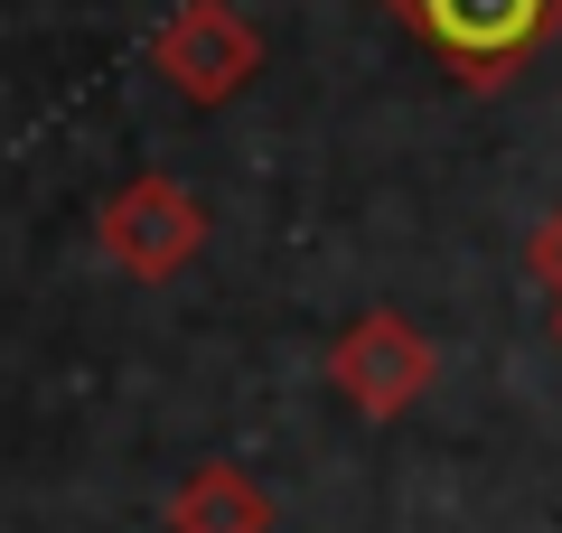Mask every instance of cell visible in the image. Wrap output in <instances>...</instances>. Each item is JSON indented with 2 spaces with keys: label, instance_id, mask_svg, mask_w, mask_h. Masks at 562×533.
I'll return each instance as SVG.
<instances>
[{
  "label": "cell",
  "instance_id": "6da1fadb",
  "mask_svg": "<svg viewBox=\"0 0 562 533\" xmlns=\"http://www.w3.org/2000/svg\"><path fill=\"white\" fill-rule=\"evenodd\" d=\"M103 253L122 262V272H140V281H169L179 272L188 253H198L206 243V206L188 197L179 178H132V188H122L113 206H103Z\"/></svg>",
  "mask_w": 562,
  "mask_h": 533
},
{
  "label": "cell",
  "instance_id": "7a4b0ae2",
  "mask_svg": "<svg viewBox=\"0 0 562 533\" xmlns=\"http://www.w3.org/2000/svg\"><path fill=\"white\" fill-rule=\"evenodd\" d=\"M254 66H262V38L225 10V0H198V10H179V20L160 29V76L179 84L188 103H225Z\"/></svg>",
  "mask_w": 562,
  "mask_h": 533
},
{
  "label": "cell",
  "instance_id": "3957f363",
  "mask_svg": "<svg viewBox=\"0 0 562 533\" xmlns=\"http://www.w3.org/2000/svg\"><path fill=\"white\" fill-rule=\"evenodd\" d=\"M403 10H413L469 76H497V66H516L525 47L543 38V20H553L562 0H403Z\"/></svg>",
  "mask_w": 562,
  "mask_h": 533
},
{
  "label": "cell",
  "instance_id": "277c9868",
  "mask_svg": "<svg viewBox=\"0 0 562 533\" xmlns=\"http://www.w3.org/2000/svg\"><path fill=\"white\" fill-rule=\"evenodd\" d=\"M338 384L366 402V412H394V402H413L422 394V375H431V347H422L403 318H357V328L338 337Z\"/></svg>",
  "mask_w": 562,
  "mask_h": 533
},
{
  "label": "cell",
  "instance_id": "5b68a950",
  "mask_svg": "<svg viewBox=\"0 0 562 533\" xmlns=\"http://www.w3.org/2000/svg\"><path fill=\"white\" fill-rule=\"evenodd\" d=\"M179 533H262V496L244 487L235 468H206V477H188V496H179Z\"/></svg>",
  "mask_w": 562,
  "mask_h": 533
}]
</instances>
